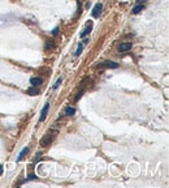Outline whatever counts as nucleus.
Returning a JSON list of instances; mask_svg holds the SVG:
<instances>
[{"label": "nucleus", "instance_id": "dca6fc26", "mask_svg": "<svg viewBox=\"0 0 169 188\" xmlns=\"http://www.w3.org/2000/svg\"><path fill=\"white\" fill-rule=\"evenodd\" d=\"M59 33H60V29L59 28H55L54 30H52V35H54V37H55V35H57Z\"/></svg>", "mask_w": 169, "mask_h": 188}, {"label": "nucleus", "instance_id": "20e7f679", "mask_svg": "<svg viewBox=\"0 0 169 188\" xmlns=\"http://www.w3.org/2000/svg\"><path fill=\"white\" fill-rule=\"evenodd\" d=\"M91 30H93V24L90 22V24H87V26L84 28V30L81 33V38H86L91 33Z\"/></svg>", "mask_w": 169, "mask_h": 188}, {"label": "nucleus", "instance_id": "6e6552de", "mask_svg": "<svg viewBox=\"0 0 169 188\" xmlns=\"http://www.w3.org/2000/svg\"><path fill=\"white\" fill-rule=\"evenodd\" d=\"M27 151H29V148H27V146H26V148H23L22 150L20 151V154H18V157H17V162H21V161H22V158H23V157H25V154L27 153Z\"/></svg>", "mask_w": 169, "mask_h": 188}, {"label": "nucleus", "instance_id": "2eb2a0df", "mask_svg": "<svg viewBox=\"0 0 169 188\" xmlns=\"http://www.w3.org/2000/svg\"><path fill=\"white\" fill-rule=\"evenodd\" d=\"M35 179H38V177L37 175H34V174H31V175H29V178L26 179V182H29V180H35Z\"/></svg>", "mask_w": 169, "mask_h": 188}, {"label": "nucleus", "instance_id": "f257e3e1", "mask_svg": "<svg viewBox=\"0 0 169 188\" xmlns=\"http://www.w3.org/2000/svg\"><path fill=\"white\" fill-rule=\"evenodd\" d=\"M56 133H57V131H54V132H51V133L46 135V136L40 140V146H42V148H47L48 145H51L52 141H54L55 135H56Z\"/></svg>", "mask_w": 169, "mask_h": 188}, {"label": "nucleus", "instance_id": "7ed1b4c3", "mask_svg": "<svg viewBox=\"0 0 169 188\" xmlns=\"http://www.w3.org/2000/svg\"><path fill=\"white\" fill-rule=\"evenodd\" d=\"M101 9H103V5H101L100 3H98V4H95V7H94V9H93V12H91V14H93V17H99L100 16V13H101Z\"/></svg>", "mask_w": 169, "mask_h": 188}, {"label": "nucleus", "instance_id": "f3484780", "mask_svg": "<svg viewBox=\"0 0 169 188\" xmlns=\"http://www.w3.org/2000/svg\"><path fill=\"white\" fill-rule=\"evenodd\" d=\"M1 174H3V166L0 165V175H1Z\"/></svg>", "mask_w": 169, "mask_h": 188}, {"label": "nucleus", "instance_id": "ddd939ff", "mask_svg": "<svg viewBox=\"0 0 169 188\" xmlns=\"http://www.w3.org/2000/svg\"><path fill=\"white\" fill-rule=\"evenodd\" d=\"M61 83H62V77H59V78H57V80H56V83L54 84V86H52V89H54V90H55V89H57V88H59V85H60V84H61Z\"/></svg>", "mask_w": 169, "mask_h": 188}, {"label": "nucleus", "instance_id": "1a4fd4ad", "mask_svg": "<svg viewBox=\"0 0 169 188\" xmlns=\"http://www.w3.org/2000/svg\"><path fill=\"white\" fill-rule=\"evenodd\" d=\"M26 93L29 94V95H37V94H39V90H38V86H33V88L27 89V91Z\"/></svg>", "mask_w": 169, "mask_h": 188}, {"label": "nucleus", "instance_id": "39448f33", "mask_svg": "<svg viewBox=\"0 0 169 188\" xmlns=\"http://www.w3.org/2000/svg\"><path fill=\"white\" fill-rule=\"evenodd\" d=\"M131 42H127V43H121V46L118 47V50H120V52H126L129 51V50H131Z\"/></svg>", "mask_w": 169, "mask_h": 188}, {"label": "nucleus", "instance_id": "9b49d317", "mask_svg": "<svg viewBox=\"0 0 169 188\" xmlns=\"http://www.w3.org/2000/svg\"><path fill=\"white\" fill-rule=\"evenodd\" d=\"M76 114V108L74 107H69L68 106L66 108H65V115H74Z\"/></svg>", "mask_w": 169, "mask_h": 188}, {"label": "nucleus", "instance_id": "0eeeda50", "mask_svg": "<svg viewBox=\"0 0 169 188\" xmlns=\"http://www.w3.org/2000/svg\"><path fill=\"white\" fill-rule=\"evenodd\" d=\"M42 83H43V78H40V77H33L30 80L31 86H39Z\"/></svg>", "mask_w": 169, "mask_h": 188}, {"label": "nucleus", "instance_id": "f03ea898", "mask_svg": "<svg viewBox=\"0 0 169 188\" xmlns=\"http://www.w3.org/2000/svg\"><path fill=\"white\" fill-rule=\"evenodd\" d=\"M99 68H118V63L111 62V60H107V62H103L99 64Z\"/></svg>", "mask_w": 169, "mask_h": 188}, {"label": "nucleus", "instance_id": "a211bd4d", "mask_svg": "<svg viewBox=\"0 0 169 188\" xmlns=\"http://www.w3.org/2000/svg\"><path fill=\"white\" fill-rule=\"evenodd\" d=\"M139 3H144V1H146V0H138Z\"/></svg>", "mask_w": 169, "mask_h": 188}, {"label": "nucleus", "instance_id": "9d476101", "mask_svg": "<svg viewBox=\"0 0 169 188\" xmlns=\"http://www.w3.org/2000/svg\"><path fill=\"white\" fill-rule=\"evenodd\" d=\"M143 9H144V5H143V4H142V3H139L138 5H135L134 8H133V13H134V14H138L139 12H141V11H143Z\"/></svg>", "mask_w": 169, "mask_h": 188}, {"label": "nucleus", "instance_id": "4468645a", "mask_svg": "<svg viewBox=\"0 0 169 188\" xmlns=\"http://www.w3.org/2000/svg\"><path fill=\"white\" fill-rule=\"evenodd\" d=\"M83 91H84V89H81V91H78V93H77L76 98H74V102H77V101H78L79 98L82 97V94H83Z\"/></svg>", "mask_w": 169, "mask_h": 188}, {"label": "nucleus", "instance_id": "423d86ee", "mask_svg": "<svg viewBox=\"0 0 169 188\" xmlns=\"http://www.w3.org/2000/svg\"><path fill=\"white\" fill-rule=\"evenodd\" d=\"M48 108H50V103H46L44 107H43V110H42L40 118H39L40 122H44V120H46V118H47V111H48Z\"/></svg>", "mask_w": 169, "mask_h": 188}, {"label": "nucleus", "instance_id": "f8f14e48", "mask_svg": "<svg viewBox=\"0 0 169 188\" xmlns=\"http://www.w3.org/2000/svg\"><path fill=\"white\" fill-rule=\"evenodd\" d=\"M82 50H83V43H79L78 45V47H77V51H76V54H74V56H79V55L82 54Z\"/></svg>", "mask_w": 169, "mask_h": 188}]
</instances>
